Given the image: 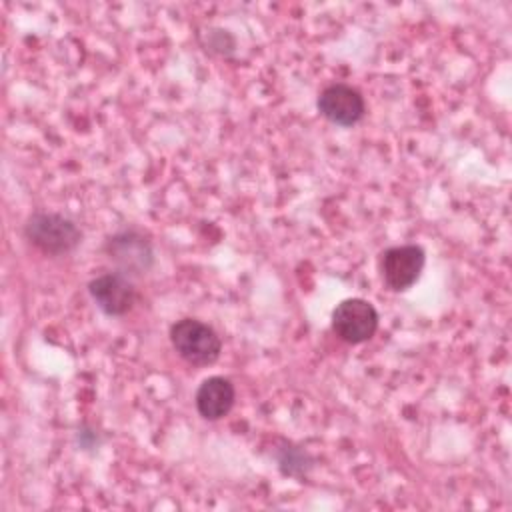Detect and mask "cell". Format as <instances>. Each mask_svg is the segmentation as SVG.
I'll list each match as a JSON object with an SVG mask.
<instances>
[{
    "mask_svg": "<svg viewBox=\"0 0 512 512\" xmlns=\"http://www.w3.org/2000/svg\"><path fill=\"white\" fill-rule=\"evenodd\" d=\"M106 254L122 268L124 274H144L154 262L150 242L136 230H122L110 236L106 242Z\"/></svg>",
    "mask_w": 512,
    "mask_h": 512,
    "instance_id": "8992f818",
    "label": "cell"
},
{
    "mask_svg": "<svg viewBox=\"0 0 512 512\" xmlns=\"http://www.w3.org/2000/svg\"><path fill=\"white\" fill-rule=\"evenodd\" d=\"M172 348L190 364L208 366L218 360L222 342L216 330L200 320L182 318L170 328Z\"/></svg>",
    "mask_w": 512,
    "mask_h": 512,
    "instance_id": "7a4b0ae2",
    "label": "cell"
},
{
    "mask_svg": "<svg viewBox=\"0 0 512 512\" xmlns=\"http://www.w3.org/2000/svg\"><path fill=\"white\" fill-rule=\"evenodd\" d=\"M318 112L338 126H354L362 120L366 106L362 94L348 84H330L318 96Z\"/></svg>",
    "mask_w": 512,
    "mask_h": 512,
    "instance_id": "52a82bcc",
    "label": "cell"
},
{
    "mask_svg": "<svg viewBox=\"0 0 512 512\" xmlns=\"http://www.w3.org/2000/svg\"><path fill=\"white\" fill-rule=\"evenodd\" d=\"M26 240L50 256H60L74 250L80 240V228L66 216L54 212H36L24 224Z\"/></svg>",
    "mask_w": 512,
    "mask_h": 512,
    "instance_id": "6da1fadb",
    "label": "cell"
},
{
    "mask_svg": "<svg viewBox=\"0 0 512 512\" xmlns=\"http://www.w3.org/2000/svg\"><path fill=\"white\" fill-rule=\"evenodd\" d=\"M424 260V250L416 244H404L384 250L380 270L386 286L396 292L410 288L418 280L424 268Z\"/></svg>",
    "mask_w": 512,
    "mask_h": 512,
    "instance_id": "277c9868",
    "label": "cell"
},
{
    "mask_svg": "<svg viewBox=\"0 0 512 512\" xmlns=\"http://www.w3.org/2000/svg\"><path fill=\"white\" fill-rule=\"evenodd\" d=\"M88 290L96 306L108 316H122L130 312L136 302L134 284L124 272L100 274L88 284Z\"/></svg>",
    "mask_w": 512,
    "mask_h": 512,
    "instance_id": "5b68a950",
    "label": "cell"
},
{
    "mask_svg": "<svg viewBox=\"0 0 512 512\" xmlns=\"http://www.w3.org/2000/svg\"><path fill=\"white\" fill-rule=\"evenodd\" d=\"M378 328L376 308L362 298L342 300L332 312L334 334L348 344H362L374 336Z\"/></svg>",
    "mask_w": 512,
    "mask_h": 512,
    "instance_id": "3957f363",
    "label": "cell"
},
{
    "mask_svg": "<svg viewBox=\"0 0 512 512\" xmlns=\"http://www.w3.org/2000/svg\"><path fill=\"white\" fill-rule=\"evenodd\" d=\"M278 462H280V470L288 476H304L306 470L310 468L308 454L294 446H284Z\"/></svg>",
    "mask_w": 512,
    "mask_h": 512,
    "instance_id": "9c48e42d",
    "label": "cell"
},
{
    "mask_svg": "<svg viewBox=\"0 0 512 512\" xmlns=\"http://www.w3.org/2000/svg\"><path fill=\"white\" fill-rule=\"evenodd\" d=\"M234 400V384L224 376H210L196 390V410L206 420H220L226 416L232 410Z\"/></svg>",
    "mask_w": 512,
    "mask_h": 512,
    "instance_id": "ba28073f",
    "label": "cell"
}]
</instances>
